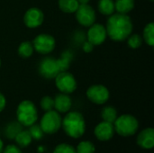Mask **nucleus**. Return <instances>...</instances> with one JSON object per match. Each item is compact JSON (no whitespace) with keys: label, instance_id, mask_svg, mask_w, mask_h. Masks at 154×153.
<instances>
[{"label":"nucleus","instance_id":"nucleus-1","mask_svg":"<svg viewBox=\"0 0 154 153\" xmlns=\"http://www.w3.org/2000/svg\"><path fill=\"white\" fill-rule=\"evenodd\" d=\"M106 33L115 41L126 40L133 32V23L131 18L125 14H111L106 23Z\"/></svg>","mask_w":154,"mask_h":153},{"label":"nucleus","instance_id":"nucleus-2","mask_svg":"<svg viewBox=\"0 0 154 153\" xmlns=\"http://www.w3.org/2000/svg\"><path fill=\"white\" fill-rule=\"evenodd\" d=\"M65 133L74 139L80 138L86 131V123L83 115L79 112H69L61 121Z\"/></svg>","mask_w":154,"mask_h":153},{"label":"nucleus","instance_id":"nucleus-3","mask_svg":"<svg viewBox=\"0 0 154 153\" xmlns=\"http://www.w3.org/2000/svg\"><path fill=\"white\" fill-rule=\"evenodd\" d=\"M16 116L18 122L26 127L35 124L38 119V112L35 105L30 100L22 101L16 110Z\"/></svg>","mask_w":154,"mask_h":153},{"label":"nucleus","instance_id":"nucleus-4","mask_svg":"<svg viewBox=\"0 0 154 153\" xmlns=\"http://www.w3.org/2000/svg\"><path fill=\"white\" fill-rule=\"evenodd\" d=\"M115 132L123 137H129L136 133L139 128L137 119L131 115H123L114 122Z\"/></svg>","mask_w":154,"mask_h":153},{"label":"nucleus","instance_id":"nucleus-5","mask_svg":"<svg viewBox=\"0 0 154 153\" xmlns=\"http://www.w3.org/2000/svg\"><path fill=\"white\" fill-rule=\"evenodd\" d=\"M61 117L57 111H47L41 119L40 126L44 133L52 134L57 133L61 126Z\"/></svg>","mask_w":154,"mask_h":153},{"label":"nucleus","instance_id":"nucleus-6","mask_svg":"<svg viewBox=\"0 0 154 153\" xmlns=\"http://www.w3.org/2000/svg\"><path fill=\"white\" fill-rule=\"evenodd\" d=\"M55 84L57 88L64 94H71L77 89L75 77L67 70L60 72L55 77Z\"/></svg>","mask_w":154,"mask_h":153},{"label":"nucleus","instance_id":"nucleus-7","mask_svg":"<svg viewBox=\"0 0 154 153\" xmlns=\"http://www.w3.org/2000/svg\"><path fill=\"white\" fill-rule=\"evenodd\" d=\"M33 49L41 54H48L51 53L56 45V41L55 39L50 35V34H46V33H42L37 35L33 41L32 42Z\"/></svg>","mask_w":154,"mask_h":153},{"label":"nucleus","instance_id":"nucleus-8","mask_svg":"<svg viewBox=\"0 0 154 153\" xmlns=\"http://www.w3.org/2000/svg\"><path fill=\"white\" fill-rule=\"evenodd\" d=\"M76 18L79 24L89 27L96 22V12L88 4L79 5L76 10Z\"/></svg>","mask_w":154,"mask_h":153},{"label":"nucleus","instance_id":"nucleus-9","mask_svg":"<svg viewBox=\"0 0 154 153\" xmlns=\"http://www.w3.org/2000/svg\"><path fill=\"white\" fill-rule=\"evenodd\" d=\"M60 72L57 60L51 57L44 58L39 64V73L44 78L52 79Z\"/></svg>","mask_w":154,"mask_h":153},{"label":"nucleus","instance_id":"nucleus-10","mask_svg":"<svg viewBox=\"0 0 154 153\" xmlns=\"http://www.w3.org/2000/svg\"><path fill=\"white\" fill-rule=\"evenodd\" d=\"M87 97L92 103L103 105L109 99V91L103 85H93L87 90Z\"/></svg>","mask_w":154,"mask_h":153},{"label":"nucleus","instance_id":"nucleus-11","mask_svg":"<svg viewBox=\"0 0 154 153\" xmlns=\"http://www.w3.org/2000/svg\"><path fill=\"white\" fill-rule=\"evenodd\" d=\"M106 29L100 23H93L88 31V41L94 46L102 44L106 39Z\"/></svg>","mask_w":154,"mask_h":153},{"label":"nucleus","instance_id":"nucleus-12","mask_svg":"<svg viewBox=\"0 0 154 153\" xmlns=\"http://www.w3.org/2000/svg\"><path fill=\"white\" fill-rule=\"evenodd\" d=\"M44 20V15L42 10L37 7L29 8L23 16V23L28 28H36L42 25Z\"/></svg>","mask_w":154,"mask_h":153},{"label":"nucleus","instance_id":"nucleus-13","mask_svg":"<svg viewBox=\"0 0 154 153\" xmlns=\"http://www.w3.org/2000/svg\"><path fill=\"white\" fill-rule=\"evenodd\" d=\"M94 134L99 141L106 142L110 140L115 134L114 124L106 121L101 122L96 126L94 130Z\"/></svg>","mask_w":154,"mask_h":153},{"label":"nucleus","instance_id":"nucleus-14","mask_svg":"<svg viewBox=\"0 0 154 153\" xmlns=\"http://www.w3.org/2000/svg\"><path fill=\"white\" fill-rule=\"evenodd\" d=\"M137 144L145 150H151L154 146V130L147 128L143 130L137 136Z\"/></svg>","mask_w":154,"mask_h":153},{"label":"nucleus","instance_id":"nucleus-15","mask_svg":"<svg viewBox=\"0 0 154 153\" xmlns=\"http://www.w3.org/2000/svg\"><path fill=\"white\" fill-rule=\"evenodd\" d=\"M72 106L71 98L68 94H58L54 98V108L58 113H67L69 111Z\"/></svg>","mask_w":154,"mask_h":153},{"label":"nucleus","instance_id":"nucleus-16","mask_svg":"<svg viewBox=\"0 0 154 153\" xmlns=\"http://www.w3.org/2000/svg\"><path fill=\"white\" fill-rule=\"evenodd\" d=\"M134 8V0H116L115 9L119 14H125L131 12Z\"/></svg>","mask_w":154,"mask_h":153},{"label":"nucleus","instance_id":"nucleus-17","mask_svg":"<svg viewBox=\"0 0 154 153\" xmlns=\"http://www.w3.org/2000/svg\"><path fill=\"white\" fill-rule=\"evenodd\" d=\"M98 11L104 15H111L116 11L114 0H99L97 4Z\"/></svg>","mask_w":154,"mask_h":153},{"label":"nucleus","instance_id":"nucleus-18","mask_svg":"<svg viewBox=\"0 0 154 153\" xmlns=\"http://www.w3.org/2000/svg\"><path fill=\"white\" fill-rule=\"evenodd\" d=\"M58 5H59V8L62 12L68 14L75 13L79 5L78 0H59Z\"/></svg>","mask_w":154,"mask_h":153},{"label":"nucleus","instance_id":"nucleus-19","mask_svg":"<svg viewBox=\"0 0 154 153\" xmlns=\"http://www.w3.org/2000/svg\"><path fill=\"white\" fill-rule=\"evenodd\" d=\"M32 138L30 133L28 131H23V130L17 133V135L14 137L15 142L21 148H25V147L29 146L32 142Z\"/></svg>","mask_w":154,"mask_h":153},{"label":"nucleus","instance_id":"nucleus-20","mask_svg":"<svg viewBox=\"0 0 154 153\" xmlns=\"http://www.w3.org/2000/svg\"><path fill=\"white\" fill-rule=\"evenodd\" d=\"M72 57H73V55L69 50H65L60 55V57L59 59H57V63L59 65L60 72L68 70V69L69 68V64L72 60Z\"/></svg>","mask_w":154,"mask_h":153},{"label":"nucleus","instance_id":"nucleus-21","mask_svg":"<svg viewBox=\"0 0 154 153\" xmlns=\"http://www.w3.org/2000/svg\"><path fill=\"white\" fill-rule=\"evenodd\" d=\"M33 46L31 41H23L18 47V54L23 59L31 57L33 53Z\"/></svg>","mask_w":154,"mask_h":153},{"label":"nucleus","instance_id":"nucleus-22","mask_svg":"<svg viewBox=\"0 0 154 153\" xmlns=\"http://www.w3.org/2000/svg\"><path fill=\"white\" fill-rule=\"evenodd\" d=\"M101 117L104 121L114 124L117 118V111L113 106H106L101 112Z\"/></svg>","mask_w":154,"mask_h":153},{"label":"nucleus","instance_id":"nucleus-23","mask_svg":"<svg viewBox=\"0 0 154 153\" xmlns=\"http://www.w3.org/2000/svg\"><path fill=\"white\" fill-rule=\"evenodd\" d=\"M143 39L149 46L154 45V24L153 23H148L143 30Z\"/></svg>","mask_w":154,"mask_h":153},{"label":"nucleus","instance_id":"nucleus-24","mask_svg":"<svg viewBox=\"0 0 154 153\" xmlns=\"http://www.w3.org/2000/svg\"><path fill=\"white\" fill-rule=\"evenodd\" d=\"M22 131V124L20 123H11L5 129V135L8 139H14L19 132Z\"/></svg>","mask_w":154,"mask_h":153},{"label":"nucleus","instance_id":"nucleus-25","mask_svg":"<svg viewBox=\"0 0 154 153\" xmlns=\"http://www.w3.org/2000/svg\"><path fill=\"white\" fill-rule=\"evenodd\" d=\"M77 153H95V146L92 142L88 141H84L79 143L77 149Z\"/></svg>","mask_w":154,"mask_h":153},{"label":"nucleus","instance_id":"nucleus-26","mask_svg":"<svg viewBox=\"0 0 154 153\" xmlns=\"http://www.w3.org/2000/svg\"><path fill=\"white\" fill-rule=\"evenodd\" d=\"M128 46L132 49H138L142 46L143 39L139 34H130L127 38Z\"/></svg>","mask_w":154,"mask_h":153},{"label":"nucleus","instance_id":"nucleus-27","mask_svg":"<svg viewBox=\"0 0 154 153\" xmlns=\"http://www.w3.org/2000/svg\"><path fill=\"white\" fill-rule=\"evenodd\" d=\"M29 127L30 128H29L28 132L30 133V134H31V136H32V139H34V140H41L43 137L44 133L42 130V128H41L40 125L33 124H32Z\"/></svg>","mask_w":154,"mask_h":153},{"label":"nucleus","instance_id":"nucleus-28","mask_svg":"<svg viewBox=\"0 0 154 153\" xmlns=\"http://www.w3.org/2000/svg\"><path fill=\"white\" fill-rule=\"evenodd\" d=\"M40 105H41L42 109L44 110L45 112L51 111L54 108V99L49 96H45L42 98Z\"/></svg>","mask_w":154,"mask_h":153},{"label":"nucleus","instance_id":"nucleus-29","mask_svg":"<svg viewBox=\"0 0 154 153\" xmlns=\"http://www.w3.org/2000/svg\"><path fill=\"white\" fill-rule=\"evenodd\" d=\"M53 153H77L76 152V149L69 145V144H66V143H61L59 144L55 149Z\"/></svg>","mask_w":154,"mask_h":153},{"label":"nucleus","instance_id":"nucleus-30","mask_svg":"<svg viewBox=\"0 0 154 153\" xmlns=\"http://www.w3.org/2000/svg\"><path fill=\"white\" fill-rule=\"evenodd\" d=\"M2 153H22V151L17 146L11 144V145L6 146V148L3 150Z\"/></svg>","mask_w":154,"mask_h":153},{"label":"nucleus","instance_id":"nucleus-31","mask_svg":"<svg viewBox=\"0 0 154 153\" xmlns=\"http://www.w3.org/2000/svg\"><path fill=\"white\" fill-rule=\"evenodd\" d=\"M82 49L86 53H89L94 50V45L91 42H89L88 41H87L84 42V44L82 46Z\"/></svg>","mask_w":154,"mask_h":153},{"label":"nucleus","instance_id":"nucleus-32","mask_svg":"<svg viewBox=\"0 0 154 153\" xmlns=\"http://www.w3.org/2000/svg\"><path fill=\"white\" fill-rule=\"evenodd\" d=\"M5 105H6V100H5V96L0 92V112H2L5 107Z\"/></svg>","mask_w":154,"mask_h":153},{"label":"nucleus","instance_id":"nucleus-33","mask_svg":"<svg viewBox=\"0 0 154 153\" xmlns=\"http://www.w3.org/2000/svg\"><path fill=\"white\" fill-rule=\"evenodd\" d=\"M90 0H78V2H79V5H84V4H88V2H89Z\"/></svg>","mask_w":154,"mask_h":153},{"label":"nucleus","instance_id":"nucleus-34","mask_svg":"<svg viewBox=\"0 0 154 153\" xmlns=\"http://www.w3.org/2000/svg\"><path fill=\"white\" fill-rule=\"evenodd\" d=\"M3 150H4V143H3L2 140L0 139V153L3 152Z\"/></svg>","mask_w":154,"mask_h":153},{"label":"nucleus","instance_id":"nucleus-35","mask_svg":"<svg viewBox=\"0 0 154 153\" xmlns=\"http://www.w3.org/2000/svg\"><path fill=\"white\" fill-rule=\"evenodd\" d=\"M150 1H151V2H153L154 0H150Z\"/></svg>","mask_w":154,"mask_h":153},{"label":"nucleus","instance_id":"nucleus-36","mask_svg":"<svg viewBox=\"0 0 154 153\" xmlns=\"http://www.w3.org/2000/svg\"><path fill=\"white\" fill-rule=\"evenodd\" d=\"M0 66H1V60H0Z\"/></svg>","mask_w":154,"mask_h":153}]
</instances>
